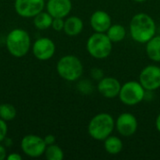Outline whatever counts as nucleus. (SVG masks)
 I'll return each instance as SVG.
<instances>
[{"label": "nucleus", "mask_w": 160, "mask_h": 160, "mask_svg": "<svg viewBox=\"0 0 160 160\" xmlns=\"http://www.w3.org/2000/svg\"><path fill=\"white\" fill-rule=\"evenodd\" d=\"M52 16L47 11H41L34 17V25L39 30H46L52 26Z\"/></svg>", "instance_id": "19"}, {"label": "nucleus", "mask_w": 160, "mask_h": 160, "mask_svg": "<svg viewBox=\"0 0 160 160\" xmlns=\"http://www.w3.org/2000/svg\"><path fill=\"white\" fill-rule=\"evenodd\" d=\"M133 1H135L137 3H142V2H145L146 0H133Z\"/></svg>", "instance_id": "29"}, {"label": "nucleus", "mask_w": 160, "mask_h": 160, "mask_svg": "<svg viewBox=\"0 0 160 160\" xmlns=\"http://www.w3.org/2000/svg\"><path fill=\"white\" fill-rule=\"evenodd\" d=\"M8 160H22V156L18 153H11L8 156H7Z\"/></svg>", "instance_id": "26"}, {"label": "nucleus", "mask_w": 160, "mask_h": 160, "mask_svg": "<svg viewBox=\"0 0 160 160\" xmlns=\"http://www.w3.org/2000/svg\"><path fill=\"white\" fill-rule=\"evenodd\" d=\"M106 34L109 37V38L112 40V43H118L125 39V38L127 36V31H126V28L122 24H120V23L112 24V25L110 26V28L108 29Z\"/></svg>", "instance_id": "18"}, {"label": "nucleus", "mask_w": 160, "mask_h": 160, "mask_svg": "<svg viewBox=\"0 0 160 160\" xmlns=\"http://www.w3.org/2000/svg\"><path fill=\"white\" fill-rule=\"evenodd\" d=\"M91 75H92L93 78H95V79L98 80V81L101 80L104 77V74L102 72V69H100V68H94V69H92Z\"/></svg>", "instance_id": "24"}, {"label": "nucleus", "mask_w": 160, "mask_h": 160, "mask_svg": "<svg viewBox=\"0 0 160 160\" xmlns=\"http://www.w3.org/2000/svg\"><path fill=\"white\" fill-rule=\"evenodd\" d=\"M44 8L45 0H15L14 3L17 14L23 18H34Z\"/></svg>", "instance_id": "9"}, {"label": "nucleus", "mask_w": 160, "mask_h": 160, "mask_svg": "<svg viewBox=\"0 0 160 160\" xmlns=\"http://www.w3.org/2000/svg\"><path fill=\"white\" fill-rule=\"evenodd\" d=\"M115 128V121L113 117L107 112L96 114L88 124V134L93 140L104 141Z\"/></svg>", "instance_id": "2"}, {"label": "nucleus", "mask_w": 160, "mask_h": 160, "mask_svg": "<svg viewBox=\"0 0 160 160\" xmlns=\"http://www.w3.org/2000/svg\"><path fill=\"white\" fill-rule=\"evenodd\" d=\"M146 54L154 62H160V36L153 37L146 43Z\"/></svg>", "instance_id": "17"}, {"label": "nucleus", "mask_w": 160, "mask_h": 160, "mask_svg": "<svg viewBox=\"0 0 160 160\" xmlns=\"http://www.w3.org/2000/svg\"><path fill=\"white\" fill-rule=\"evenodd\" d=\"M122 84L114 77H103L98 83V93L106 98H114L119 96Z\"/></svg>", "instance_id": "12"}, {"label": "nucleus", "mask_w": 160, "mask_h": 160, "mask_svg": "<svg viewBox=\"0 0 160 160\" xmlns=\"http://www.w3.org/2000/svg\"><path fill=\"white\" fill-rule=\"evenodd\" d=\"M44 155L48 160H62L64 158L63 150L55 143L47 145Z\"/></svg>", "instance_id": "20"}, {"label": "nucleus", "mask_w": 160, "mask_h": 160, "mask_svg": "<svg viewBox=\"0 0 160 160\" xmlns=\"http://www.w3.org/2000/svg\"><path fill=\"white\" fill-rule=\"evenodd\" d=\"M129 31L133 40L138 43L145 44L156 36L157 25L155 20L150 15L141 12L131 18Z\"/></svg>", "instance_id": "1"}, {"label": "nucleus", "mask_w": 160, "mask_h": 160, "mask_svg": "<svg viewBox=\"0 0 160 160\" xmlns=\"http://www.w3.org/2000/svg\"><path fill=\"white\" fill-rule=\"evenodd\" d=\"M16 117V109L13 105L4 103L0 105V118L4 121H11Z\"/></svg>", "instance_id": "21"}, {"label": "nucleus", "mask_w": 160, "mask_h": 160, "mask_svg": "<svg viewBox=\"0 0 160 160\" xmlns=\"http://www.w3.org/2000/svg\"><path fill=\"white\" fill-rule=\"evenodd\" d=\"M46 143L44 139L34 134L24 136L21 142V148L22 152L30 158H39L44 155L46 150Z\"/></svg>", "instance_id": "7"}, {"label": "nucleus", "mask_w": 160, "mask_h": 160, "mask_svg": "<svg viewBox=\"0 0 160 160\" xmlns=\"http://www.w3.org/2000/svg\"><path fill=\"white\" fill-rule=\"evenodd\" d=\"M43 139H44V142H45L46 145H51V144L55 143V137L53 135H52V134L45 136Z\"/></svg>", "instance_id": "25"}, {"label": "nucleus", "mask_w": 160, "mask_h": 160, "mask_svg": "<svg viewBox=\"0 0 160 160\" xmlns=\"http://www.w3.org/2000/svg\"><path fill=\"white\" fill-rule=\"evenodd\" d=\"M6 46L12 56L17 58L23 57L27 54L31 46L30 36L25 30L15 28L8 34Z\"/></svg>", "instance_id": "3"}, {"label": "nucleus", "mask_w": 160, "mask_h": 160, "mask_svg": "<svg viewBox=\"0 0 160 160\" xmlns=\"http://www.w3.org/2000/svg\"><path fill=\"white\" fill-rule=\"evenodd\" d=\"M90 25L95 32L106 33L112 25V18L104 10H96L90 17Z\"/></svg>", "instance_id": "14"}, {"label": "nucleus", "mask_w": 160, "mask_h": 160, "mask_svg": "<svg viewBox=\"0 0 160 160\" xmlns=\"http://www.w3.org/2000/svg\"><path fill=\"white\" fill-rule=\"evenodd\" d=\"M83 29V22L78 16H70L65 20L64 32L69 37H75L82 33Z\"/></svg>", "instance_id": "15"}, {"label": "nucleus", "mask_w": 160, "mask_h": 160, "mask_svg": "<svg viewBox=\"0 0 160 160\" xmlns=\"http://www.w3.org/2000/svg\"><path fill=\"white\" fill-rule=\"evenodd\" d=\"M56 70L62 79L68 82H75L82 77L83 66L77 56L68 54L59 59L56 65Z\"/></svg>", "instance_id": "4"}, {"label": "nucleus", "mask_w": 160, "mask_h": 160, "mask_svg": "<svg viewBox=\"0 0 160 160\" xmlns=\"http://www.w3.org/2000/svg\"><path fill=\"white\" fill-rule=\"evenodd\" d=\"M115 128L121 136L130 137L134 135L138 129V120L134 114L123 112L115 121Z\"/></svg>", "instance_id": "10"}, {"label": "nucleus", "mask_w": 160, "mask_h": 160, "mask_svg": "<svg viewBox=\"0 0 160 160\" xmlns=\"http://www.w3.org/2000/svg\"><path fill=\"white\" fill-rule=\"evenodd\" d=\"M145 91L146 90L140 82L129 81L121 86L118 97L123 104L127 106H135L144 99Z\"/></svg>", "instance_id": "6"}, {"label": "nucleus", "mask_w": 160, "mask_h": 160, "mask_svg": "<svg viewBox=\"0 0 160 160\" xmlns=\"http://www.w3.org/2000/svg\"><path fill=\"white\" fill-rule=\"evenodd\" d=\"M156 128H157V130L160 133V113L156 119Z\"/></svg>", "instance_id": "28"}, {"label": "nucleus", "mask_w": 160, "mask_h": 160, "mask_svg": "<svg viewBox=\"0 0 160 160\" xmlns=\"http://www.w3.org/2000/svg\"><path fill=\"white\" fill-rule=\"evenodd\" d=\"M139 82L146 91H155L160 88V67L149 65L142 68Z\"/></svg>", "instance_id": "8"}, {"label": "nucleus", "mask_w": 160, "mask_h": 160, "mask_svg": "<svg viewBox=\"0 0 160 160\" xmlns=\"http://www.w3.org/2000/svg\"><path fill=\"white\" fill-rule=\"evenodd\" d=\"M103 142H104V149L109 155H112V156L118 155L122 152L124 148L123 141L117 136L110 135Z\"/></svg>", "instance_id": "16"}, {"label": "nucleus", "mask_w": 160, "mask_h": 160, "mask_svg": "<svg viewBox=\"0 0 160 160\" xmlns=\"http://www.w3.org/2000/svg\"><path fill=\"white\" fill-rule=\"evenodd\" d=\"M86 49L93 58L105 59L112 52V42L106 33L96 32L88 38Z\"/></svg>", "instance_id": "5"}, {"label": "nucleus", "mask_w": 160, "mask_h": 160, "mask_svg": "<svg viewBox=\"0 0 160 160\" xmlns=\"http://www.w3.org/2000/svg\"><path fill=\"white\" fill-rule=\"evenodd\" d=\"M7 134H8L7 122L0 118V142H2L7 138Z\"/></svg>", "instance_id": "23"}, {"label": "nucleus", "mask_w": 160, "mask_h": 160, "mask_svg": "<svg viewBox=\"0 0 160 160\" xmlns=\"http://www.w3.org/2000/svg\"><path fill=\"white\" fill-rule=\"evenodd\" d=\"M32 51L37 59L46 61L53 56L55 52V44L49 38H40L33 44Z\"/></svg>", "instance_id": "11"}, {"label": "nucleus", "mask_w": 160, "mask_h": 160, "mask_svg": "<svg viewBox=\"0 0 160 160\" xmlns=\"http://www.w3.org/2000/svg\"><path fill=\"white\" fill-rule=\"evenodd\" d=\"M7 158V150L6 148L0 144V160H4Z\"/></svg>", "instance_id": "27"}, {"label": "nucleus", "mask_w": 160, "mask_h": 160, "mask_svg": "<svg viewBox=\"0 0 160 160\" xmlns=\"http://www.w3.org/2000/svg\"><path fill=\"white\" fill-rule=\"evenodd\" d=\"M64 25H65V20L64 18H53L52 22V27L55 31H62L64 30Z\"/></svg>", "instance_id": "22"}, {"label": "nucleus", "mask_w": 160, "mask_h": 160, "mask_svg": "<svg viewBox=\"0 0 160 160\" xmlns=\"http://www.w3.org/2000/svg\"><path fill=\"white\" fill-rule=\"evenodd\" d=\"M47 11L52 18H66L71 11V0H48L46 4Z\"/></svg>", "instance_id": "13"}]
</instances>
